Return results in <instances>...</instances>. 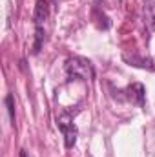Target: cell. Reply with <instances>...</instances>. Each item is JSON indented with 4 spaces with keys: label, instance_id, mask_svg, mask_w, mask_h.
<instances>
[{
    "label": "cell",
    "instance_id": "cell-1",
    "mask_svg": "<svg viewBox=\"0 0 155 157\" xmlns=\"http://www.w3.org/2000/svg\"><path fill=\"white\" fill-rule=\"evenodd\" d=\"M66 75H68V82H71V80H91L95 77V70L88 59L71 57L66 60Z\"/></svg>",
    "mask_w": 155,
    "mask_h": 157
},
{
    "label": "cell",
    "instance_id": "cell-2",
    "mask_svg": "<svg viewBox=\"0 0 155 157\" xmlns=\"http://www.w3.org/2000/svg\"><path fill=\"white\" fill-rule=\"evenodd\" d=\"M73 115L70 110H60L57 113V128L62 132L64 135V144L66 148H73L75 143H77V135H78V130L73 122Z\"/></svg>",
    "mask_w": 155,
    "mask_h": 157
},
{
    "label": "cell",
    "instance_id": "cell-3",
    "mask_svg": "<svg viewBox=\"0 0 155 157\" xmlns=\"http://www.w3.org/2000/svg\"><path fill=\"white\" fill-rule=\"evenodd\" d=\"M49 18V2L47 0H37L35 11H33V24L35 28L44 26V22Z\"/></svg>",
    "mask_w": 155,
    "mask_h": 157
},
{
    "label": "cell",
    "instance_id": "cell-4",
    "mask_svg": "<svg viewBox=\"0 0 155 157\" xmlns=\"http://www.w3.org/2000/svg\"><path fill=\"white\" fill-rule=\"evenodd\" d=\"M126 97L131 101V102H137L141 108L144 106V101H146V90L141 82H135L131 86L126 88Z\"/></svg>",
    "mask_w": 155,
    "mask_h": 157
},
{
    "label": "cell",
    "instance_id": "cell-5",
    "mask_svg": "<svg viewBox=\"0 0 155 157\" xmlns=\"http://www.w3.org/2000/svg\"><path fill=\"white\" fill-rule=\"evenodd\" d=\"M144 24L150 31H155V2H150L144 7Z\"/></svg>",
    "mask_w": 155,
    "mask_h": 157
},
{
    "label": "cell",
    "instance_id": "cell-6",
    "mask_svg": "<svg viewBox=\"0 0 155 157\" xmlns=\"http://www.w3.org/2000/svg\"><path fill=\"white\" fill-rule=\"evenodd\" d=\"M44 39H46V35H44V26L35 28V44H33V55H39V53H40V49H42V44H44Z\"/></svg>",
    "mask_w": 155,
    "mask_h": 157
},
{
    "label": "cell",
    "instance_id": "cell-7",
    "mask_svg": "<svg viewBox=\"0 0 155 157\" xmlns=\"http://www.w3.org/2000/svg\"><path fill=\"white\" fill-rule=\"evenodd\" d=\"M4 104H6V110H7V115H9L11 124H15V99H13V95H11V93H7V95H6Z\"/></svg>",
    "mask_w": 155,
    "mask_h": 157
},
{
    "label": "cell",
    "instance_id": "cell-8",
    "mask_svg": "<svg viewBox=\"0 0 155 157\" xmlns=\"http://www.w3.org/2000/svg\"><path fill=\"white\" fill-rule=\"evenodd\" d=\"M18 157H28V154H26V150H20V155Z\"/></svg>",
    "mask_w": 155,
    "mask_h": 157
},
{
    "label": "cell",
    "instance_id": "cell-9",
    "mask_svg": "<svg viewBox=\"0 0 155 157\" xmlns=\"http://www.w3.org/2000/svg\"><path fill=\"white\" fill-rule=\"evenodd\" d=\"M53 2H57V0H53Z\"/></svg>",
    "mask_w": 155,
    "mask_h": 157
}]
</instances>
